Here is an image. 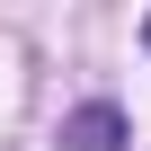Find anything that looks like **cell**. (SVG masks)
Masks as SVG:
<instances>
[{
  "instance_id": "cell-1",
  "label": "cell",
  "mask_w": 151,
  "mask_h": 151,
  "mask_svg": "<svg viewBox=\"0 0 151 151\" xmlns=\"http://www.w3.org/2000/svg\"><path fill=\"white\" fill-rule=\"evenodd\" d=\"M62 151H124V107H107V98H89L80 116L62 124Z\"/></svg>"
},
{
  "instance_id": "cell-2",
  "label": "cell",
  "mask_w": 151,
  "mask_h": 151,
  "mask_svg": "<svg viewBox=\"0 0 151 151\" xmlns=\"http://www.w3.org/2000/svg\"><path fill=\"white\" fill-rule=\"evenodd\" d=\"M142 45H151V27H142Z\"/></svg>"
}]
</instances>
